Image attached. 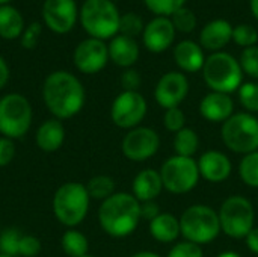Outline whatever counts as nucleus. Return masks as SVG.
<instances>
[{"label":"nucleus","mask_w":258,"mask_h":257,"mask_svg":"<svg viewBox=\"0 0 258 257\" xmlns=\"http://www.w3.org/2000/svg\"><path fill=\"white\" fill-rule=\"evenodd\" d=\"M42 100L50 114L57 120L76 117L85 106L86 92L82 82L70 71L50 73L42 85Z\"/></svg>","instance_id":"1"},{"label":"nucleus","mask_w":258,"mask_h":257,"mask_svg":"<svg viewBox=\"0 0 258 257\" xmlns=\"http://www.w3.org/2000/svg\"><path fill=\"white\" fill-rule=\"evenodd\" d=\"M141 220V203L128 192H115L101 201L98 209V223L104 233L112 238L130 236Z\"/></svg>","instance_id":"2"},{"label":"nucleus","mask_w":258,"mask_h":257,"mask_svg":"<svg viewBox=\"0 0 258 257\" xmlns=\"http://www.w3.org/2000/svg\"><path fill=\"white\" fill-rule=\"evenodd\" d=\"M79 20L89 38L106 41L119 33L121 14L112 0H85Z\"/></svg>","instance_id":"3"},{"label":"nucleus","mask_w":258,"mask_h":257,"mask_svg":"<svg viewBox=\"0 0 258 257\" xmlns=\"http://www.w3.org/2000/svg\"><path fill=\"white\" fill-rule=\"evenodd\" d=\"M91 197L86 185L67 182L60 185L53 195V214L56 220L68 229L82 224L89 212Z\"/></svg>","instance_id":"4"},{"label":"nucleus","mask_w":258,"mask_h":257,"mask_svg":"<svg viewBox=\"0 0 258 257\" xmlns=\"http://www.w3.org/2000/svg\"><path fill=\"white\" fill-rule=\"evenodd\" d=\"M201 71L206 85L215 92L231 94L239 91L243 83V71L239 61L224 50L206 58Z\"/></svg>","instance_id":"5"},{"label":"nucleus","mask_w":258,"mask_h":257,"mask_svg":"<svg viewBox=\"0 0 258 257\" xmlns=\"http://www.w3.org/2000/svg\"><path fill=\"white\" fill-rule=\"evenodd\" d=\"M180 229L184 241L197 245L210 244L221 233L218 211L207 204H192L181 214Z\"/></svg>","instance_id":"6"},{"label":"nucleus","mask_w":258,"mask_h":257,"mask_svg":"<svg viewBox=\"0 0 258 257\" xmlns=\"http://www.w3.org/2000/svg\"><path fill=\"white\" fill-rule=\"evenodd\" d=\"M221 138L225 147L237 155L258 150V118L248 112H234L222 123Z\"/></svg>","instance_id":"7"},{"label":"nucleus","mask_w":258,"mask_h":257,"mask_svg":"<svg viewBox=\"0 0 258 257\" xmlns=\"http://www.w3.org/2000/svg\"><path fill=\"white\" fill-rule=\"evenodd\" d=\"M221 232L233 239H245L254 229L255 211L243 195H231L224 200L218 211Z\"/></svg>","instance_id":"8"},{"label":"nucleus","mask_w":258,"mask_h":257,"mask_svg":"<svg viewBox=\"0 0 258 257\" xmlns=\"http://www.w3.org/2000/svg\"><path fill=\"white\" fill-rule=\"evenodd\" d=\"M33 120L30 101L18 92H9L0 98V133L9 139L24 136Z\"/></svg>","instance_id":"9"},{"label":"nucleus","mask_w":258,"mask_h":257,"mask_svg":"<svg viewBox=\"0 0 258 257\" xmlns=\"http://www.w3.org/2000/svg\"><path fill=\"white\" fill-rule=\"evenodd\" d=\"M160 176L163 188L174 195L190 192L201 179L198 162L194 158H183L177 155L168 158L163 162Z\"/></svg>","instance_id":"10"},{"label":"nucleus","mask_w":258,"mask_h":257,"mask_svg":"<svg viewBox=\"0 0 258 257\" xmlns=\"http://www.w3.org/2000/svg\"><path fill=\"white\" fill-rule=\"evenodd\" d=\"M148 105L139 91H122L118 94L110 106V118L119 129L132 130L147 117Z\"/></svg>","instance_id":"11"},{"label":"nucleus","mask_w":258,"mask_h":257,"mask_svg":"<svg viewBox=\"0 0 258 257\" xmlns=\"http://www.w3.org/2000/svg\"><path fill=\"white\" fill-rule=\"evenodd\" d=\"M160 148L159 133L145 126H138L128 130L121 142L122 155L132 162H145L153 158Z\"/></svg>","instance_id":"12"},{"label":"nucleus","mask_w":258,"mask_h":257,"mask_svg":"<svg viewBox=\"0 0 258 257\" xmlns=\"http://www.w3.org/2000/svg\"><path fill=\"white\" fill-rule=\"evenodd\" d=\"M73 61L76 68L83 74H97L106 68L109 59L107 44L101 39L86 38L74 48Z\"/></svg>","instance_id":"13"},{"label":"nucleus","mask_w":258,"mask_h":257,"mask_svg":"<svg viewBox=\"0 0 258 257\" xmlns=\"http://www.w3.org/2000/svg\"><path fill=\"white\" fill-rule=\"evenodd\" d=\"M41 15L53 33L65 35L76 26L79 9L76 0H44Z\"/></svg>","instance_id":"14"},{"label":"nucleus","mask_w":258,"mask_h":257,"mask_svg":"<svg viewBox=\"0 0 258 257\" xmlns=\"http://www.w3.org/2000/svg\"><path fill=\"white\" fill-rule=\"evenodd\" d=\"M189 94V80L181 71H168L163 74L156 88L154 98L157 105L163 109L180 108Z\"/></svg>","instance_id":"15"},{"label":"nucleus","mask_w":258,"mask_h":257,"mask_svg":"<svg viewBox=\"0 0 258 257\" xmlns=\"http://www.w3.org/2000/svg\"><path fill=\"white\" fill-rule=\"evenodd\" d=\"M175 27L168 17H154L145 24L142 32V42L151 53L166 52L175 39Z\"/></svg>","instance_id":"16"},{"label":"nucleus","mask_w":258,"mask_h":257,"mask_svg":"<svg viewBox=\"0 0 258 257\" xmlns=\"http://www.w3.org/2000/svg\"><path fill=\"white\" fill-rule=\"evenodd\" d=\"M197 162H198L200 176L210 183L225 182L233 171V164L230 158L218 150H209L203 153Z\"/></svg>","instance_id":"17"},{"label":"nucleus","mask_w":258,"mask_h":257,"mask_svg":"<svg viewBox=\"0 0 258 257\" xmlns=\"http://www.w3.org/2000/svg\"><path fill=\"white\" fill-rule=\"evenodd\" d=\"M233 26L224 18L209 21L200 32V45L212 53L222 52L233 39Z\"/></svg>","instance_id":"18"},{"label":"nucleus","mask_w":258,"mask_h":257,"mask_svg":"<svg viewBox=\"0 0 258 257\" xmlns=\"http://www.w3.org/2000/svg\"><path fill=\"white\" fill-rule=\"evenodd\" d=\"M200 114L210 123H225L234 114V101L230 94L212 91L203 97Z\"/></svg>","instance_id":"19"},{"label":"nucleus","mask_w":258,"mask_h":257,"mask_svg":"<svg viewBox=\"0 0 258 257\" xmlns=\"http://www.w3.org/2000/svg\"><path fill=\"white\" fill-rule=\"evenodd\" d=\"M163 189L165 188L160 171L154 168H147L138 173L132 185V194L139 203L156 201V198L162 194Z\"/></svg>","instance_id":"20"},{"label":"nucleus","mask_w":258,"mask_h":257,"mask_svg":"<svg viewBox=\"0 0 258 257\" xmlns=\"http://www.w3.org/2000/svg\"><path fill=\"white\" fill-rule=\"evenodd\" d=\"M109 48V59L121 67V68H132L138 59H139V44L135 38L125 36L118 33L116 36H113L110 39V42L107 44Z\"/></svg>","instance_id":"21"},{"label":"nucleus","mask_w":258,"mask_h":257,"mask_svg":"<svg viewBox=\"0 0 258 257\" xmlns=\"http://www.w3.org/2000/svg\"><path fill=\"white\" fill-rule=\"evenodd\" d=\"M174 61L181 73H198L206 62L204 48L192 39H183L174 47Z\"/></svg>","instance_id":"22"},{"label":"nucleus","mask_w":258,"mask_h":257,"mask_svg":"<svg viewBox=\"0 0 258 257\" xmlns=\"http://www.w3.org/2000/svg\"><path fill=\"white\" fill-rule=\"evenodd\" d=\"M65 141V127L60 120L50 118L41 123V126L36 130L35 142L39 150L45 153H54L57 151Z\"/></svg>","instance_id":"23"},{"label":"nucleus","mask_w":258,"mask_h":257,"mask_svg":"<svg viewBox=\"0 0 258 257\" xmlns=\"http://www.w3.org/2000/svg\"><path fill=\"white\" fill-rule=\"evenodd\" d=\"M150 235L162 244H171L181 236L180 218L172 214L162 212L153 221H150Z\"/></svg>","instance_id":"24"},{"label":"nucleus","mask_w":258,"mask_h":257,"mask_svg":"<svg viewBox=\"0 0 258 257\" xmlns=\"http://www.w3.org/2000/svg\"><path fill=\"white\" fill-rule=\"evenodd\" d=\"M24 18L21 12L11 6H0V36L3 39H17L24 30Z\"/></svg>","instance_id":"25"},{"label":"nucleus","mask_w":258,"mask_h":257,"mask_svg":"<svg viewBox=\"0 0 258 257\" xmlns=\"http://www.w3.org/2000/svg\"><path fill=\"white\" fill-rule=\"evenodd\" d=\"M198 148H200V136L194 129L186 126L184 129H181L174 135V150L177 156L194 158L198 153Z\"/></svg>","instance_id":"26"},{"label":"nucleus","mask_w":258,"mask_h":257,"mask_svg":"<svg viewBox=\"0 0 258 257\" xmlns=\"http://www.w3.org/2000/svg\"><path fill=\"white\" fill-rule=\"evenodd\" d=\"M60 245L63 253L68 257H83L89 251L88 238L76 229H68L63 233L60 239Z\"/></svg>","instance_id":"27"},{"label":"nucleus","mask_w":258,"mask_h":257,"mask_svg":"<svg viewBox=\"0 0 258 257\" xmlns=\"http://www.w3.org/2000/svg\"><path fill=\"white\" fill-rule=\"evenodd\" d=\"M86 189H88V194H89L91 200L94 198V200L104 201V200H107L109 197H112L115 194L116 185H115V180L110 176L98 174V176H94L88 182Z\"/></svg>","instance_id":"28"},{"label":"nucleus","mask_w":258,"mask_h":257,"mask_svg":"<svg viewBox=\"0 0 258 257\" xmlns=\"http://www.w3.org/2000/svg\"><path fill=\"white\" fill-rule=\"evenodd\" d=\"M239 176L246 186L258 188V150L242 158L239 164Z\"/></svg>","instance_id":"29"},{"label":"nucleus","mask_w":258,"mask_h":257,"mask_svg":"<svg viewBox=\"0 0 258 257\" xmlns=\"http://www.w3.org/2000/svg\"><path fill=\"white\" fill-rule=\"evenodd\" d=\"M147 9L156 17L171 18L178 9L184 8L187 0H144Z\"/></svg>","instance_id":"30"},{"label":"nucleus","mask_w":258,"mask_h":257,"mask_svg":"<svg viewBox=\"0 0 258 257\" xmlns=\"http://www.w3.org/2000/svg\"><path fill=\"white\" fill-rule=\"evenodd\" d=\"M239 101L243 106L245 112L257 114L258 112V83L257 82H245L239 88Z\"/></svg>","instance_id":"31"},{"label":"nucleus","mask_w":258,"mask_h":257,"mask_svg":"<svg viewBox=\"0 0 258 257\" xmlns=\"http://www.w3.org/2000/svg\"><path fill=\"white\" fill-rule=\"evenodd\" d=\"M145 29V24L142 21V17L135 14V12H127L124 15H121L119 20V33L130 36V38H136L139 35H142Z\"/></svg>","instance_id":"32"},{"label":"nucleus","mask_w":258,"mask_h":257,"mask_svg":"<svg viewBox=\"0 0 258 257\" xmlns=\"http://www.w3.org/2000/svg\"><path fill=\"white\" fill-rule=\"evenodd\" d=\"M20 239L21 235L17 229H6L0 233V254L11 257L20 256Z\"/></svg>","instance_id":"33"},{"label":"nucleus","mask_w":258,"mask_h":257,"mask_svg":"<svg viewBox=\"0 0 258 257\" xmlns=\"http://www.w3.org/2000/svg\"><path fill=\"white\" fill-rule=\"evenodd\" d=\"M171 21H172L175 30L181 32V33H192L197 29V15L194 14V11H190L186 6L178 9L171 17Z\"/></svg>","instance_id":"34"},{"label":"nucleus","mask_w":258,"mask_h":257,"mask_svg":"<svg viewBox=\"0 0 258 257\" xmlns=\"http://www.w3.org/2000/svg\"><path fill=\"white\" fill-rule=\"evenodd\" d=\"M233 41L243 48L254 47L258 42L257 29L251 24H246V23L239 24L233 29Z\"/></svg>","instance_id":"35"},{"label":"nucleus","mask_w":258,"mask_h":257,"mask_svg":"<svg viewBox=\"0 0 258 257\" xmlns=\"http://www.w3.org/2000/svg\"><path fill=\"white\" fill-rule=\"evenodd\" d=\"M239 64L243 74L249 76L251 79H258V45L243 48Z\"/></svg>","instance_id":"36"},{"label":"nucleus","mask_w":258,"mask_h":257,"mask_svg":"<svg viewBox=\"0 0 258 257\" xmlns=\"http://www.w3.org/2000/svg\"><path fill=\"white\" fill-rule=\"evenodd\" d=\"M163 124L168 132L177 133L186 127V115L180 108L166 109V112L163 115Z\"/></svg>","instance_id":"37"},{"label":"nucleus","mask_w":258,"mask_h":257,"mask_svg":"<svg viewBox=\"0 0 258 257\" xmlns=\"http://www.w3.org/2000/svg\"><path fill=\"white\" fill-rule=\"evenodd\" d=\"M41 33H42V26L38 21L30 23L27 27H24V30H23V33L20 36L21 47L26 48V50H33L39 42Z\"/></svg>","instance_id":"38"},{"label":"nucleus","mask_w":258,"mask_h":257,"mask_svg":"<svg viewBox=\"0 0 258 257\" xmlns=\"http://www.w3.org/2000/svg\"><path fill=\"white\" fill-rule=\"evenodd\" d=\"M166 257H204L201 245H197L189 241L177 242L168 253Z\"/></svg>","instance_id":"39"},{"label":"nucleus","mask_w":258,"mask_h":257,"mask_svg":"<svg viewBox=\"0 0 258 257\" xmlns=\"http://www.w3.org/2000/svg\"><path fill=\"white\" fill-rule=\"evenodd\" d=\"M41 253V241L33 235H21L20 257H36Z\"/></svg>","instance_id":"40"},{"label":"nucleus","mask_w":258,"mask_h":257,"mask_svg":"<svg viewBox=\"0 0 258 257\" xmlns=\"http://www.w3.org/2000/svg\"><path fill=\"white\" fill-rule=\"evenodd\" d=\"M142 77L135 68H127L121 74V86L124 91H138L141 88Z\"/></svg>","instance_id":"41"},{"label":"nucleus","mask_w":258,"mask_h":257,"mask_svg":"<svg viewBox=\"0 0 258 257\" xmlns=\"http://www.w3.org/2000/svg\"><path fill=\"white\" fill-rule=\"evenodd\" d=\"M15 158V144L12 139L0 136V168L8 167Z\"/></svg>","instance_id":"42"},{"label":"nucleus","mask_w":258,"mask_h":257,"mask_svg":"<svg viewBox=\"0 0 258 257\" xmlns=\"http://www.w3.org/2000/svg\"><path fill=\"white\" fill-rule=\"evenodd\" d=\"M162 212L159 209V204L156 201H147V203H141V218L147 220L148 223L153 221L156 217H159Z\"/></svg>","instance_id":"43"},{"label":"nucleus","mask_w":258,"mask_h":257,"mask_svg":"<svg viewBox=\"0 0 258 257\" xmlns=\"http://www.w3.org/2000/svg\"><path fill=\"white\" fill-rule=\"evenodd\" d=\"M245 241H246L248 250H249L251 253H254V254H257L258 256V227H254V229L248 233V236L245 238Z\"/></svg>","instance_id":"44"},{"label":"nucleus","mask_w":258,"mask_h":257,"mask_svg":"<svg viewBox=\"0 0 258 257\" xmlns=\"http://www.w3.org/2000/svg\"><path fill=\"white\" fill-rule=\"evenodd\" d=\"M9 76H11L9 67H8V64H6V61L3 59V56L0 55V91L8 85Z\"/></svg>","instance_id":"45"},{"label":"nucleus","mask_w":258,"mask_h":257,"mask_svg":"<svg viewBox=\"0 0 258 257\" xmlns=\"http://www.w3.org/2000/svg\"><path fill=\"white\" fill-rule=\"evenodd\" d=\"M130 257H162L159 256L157 253H154V251H139V253H135L133 256Z\"/></svg>","instance_id":"46"},{"label":"nucleus","mask_w":258,"mask_h":257,"mask_svg":"<svg viewBox=\"0 0 258 257\" xmlns=\"http://www.w3.org/2000/svg\"><path fill=\"white\" fill-rule=\"evenodd\" d=\"M249 8H251L252 15L258 20V0H249Z\"/></svg>","instance_id":"47"},{"label":"nucleus","mask_w":258,"mask_h":257,"mask_svg":"<svg viewBox=\"0 0 258 257\" xmlns=\"http://www.w3.org/2000/svg\"><path fill=\"white\" fill-rule=\"evenodd\" d=\"M216 257H242L239 253H236V251H224V253H221V254H218Z\"/></svg>","instance_id":"48"},{"label":"nucleus","mask_w":258,"mask_h":257,"mask_svg":"<svg viewBox=\"0 0 258 257\" xmlns=\"http://www.w3.org/2000/svg\"><path fill=\"white\" fill-rule=\"evenodd\" d=\"M11 0H0V6H3V5H8Z\"/></svg>","instance_id":"49"},{"label":"nucleus","mask_w":258,"mask_h":257,"mask_svg":"<svg viewBox=\"0 0 258 257\" xmlns=\"http://www.w3.org/2000/svg\"><path fill=\"white\" fill-rule=\"evenodd\" d=\"M0 257H11V256H6V254H0Z\"/></svg>","instance_id":"50"},{"label":"nucleus","mask_w":258,"mask_h":257,"mask_svg":"<svg viewBox=\"0 0 258 257\" xmlns=\"http://www.w3.org/2000/svg\"><path fill=\"white\" fill-rule=\"evenodd\" d=\"M83 257H95V256H89V254H86V256H83Z\"/></svg>","instance_id":"51"},{"label":"nucleus","mask_w":258,"mask_h":257,"mask_svg":"<svg viewBox=\"0 0 258 257\" xmlns=\"http://www.w3.org/2000/svg\"><path fill=\"white\" fill-rule=\"evenodd\" d=\"M112 2H115V0H112Z\"/></svg>","instance_id":"52"}]
</instances>
